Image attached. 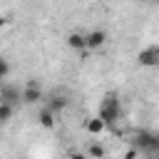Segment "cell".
Returning a JSON list of instances; mask_svg holds the SVG:
<instances>
[{
  "label": "cell",
  "instance_id": "cell-1",
  "mask_svg": "<svg viewBox=\"0 0 159 159\" xmlns=\"http://www.w3.org/2000/svg\"><path fill=\"white\" fill-rule=\"evenodd\" d=\"M97 114L107 122V127L117 124V122H119V117H122V104H119V97H117L114 92L104 94V99L99 102V112H97Z\"/></svg>",
  "mask_w": 159,
  "mask_h": 159
},
{
  "label": "cell",
  "instance_id": "cell-2",
  "mask_svg": "<svg viewBox=\"0 0 159 159\" xmlns=\"http://www.w3.org/2000/svg\"><path fill=\"white\" fill-rule=\"evenodd\" d=\"M132 144L142 154H154V152H159V134L157 132H149V129H137Z\"/></svg>",
  "mask_w": 159,
  "mask_h": 159
},
{
  "label": "cell",
  "instance_id": "cell-3",
  "mask_svg": "<svg viewBox=\"0 0 159 159\" xmlns=\"http://www.w3.org/2000/svg\"><path fill=\"white\" fill-rule=\"evenodd\" d=\"M139 67H159V45H147L137 52Z\"/></svg>",
  "mask_w": 159,
  "mask_h": 159
},
{
  "label": "cell",
  "instance_id": "cell-4",
  "mask_svg": "<svg viewBox=\"0 0 159 159\" xmlns=\"http://www.w3.org/2000/svg\"><path fill=\"white\" fill-rule=\"evenodd\" d=\"M40 99H45V94H42L40 84L27 82V84L22 87V102H25V104H40Z\"/></svg>",
  "mask_w": 159,
  "mask_h": 159
},
{
  "label": "cell",
  "instance_id": "cell-5",
  "mask_svg": "<svg viewBox=\"0 0 159 159\" xmlns=\"http://www.w3.org/2000/svg\"><path fill=\"white\" fill-rule=\"evenodd\" d=\"M84 132L92 134V137H99V134L107 132V122H104L99 114H94V117H89V119L84 122Z\"/></svg>",
  "mask_w": 159,
  "mask_h": 159
},
{
  "label": "cell",
  "instance_id": "cell-6",
  "mask_svg": "<svg viewBox=\"0 0 159 159\" xmlns=\"http://www.w3.org/2000/svg\"><path fill=\"white\" fill-rule=\"evenodd\" d=\"M0 102H10V104L22 102V89H17L15 84H2V89H0Z\"/></svg>",
  "mask_w": 159,
  "mask_h": 159
},
{
  "label": "cell",
  "instance_id": "cell-7",
  "mask_svg": "<svg viewBox=\"0 0 159 159\" xmlns=\"http://www.w3.org/2000/svg\"><path fill=\"white\" fill-rule=\"evenodd\" d=\"M84 35H87V50H99L107 42V32L104 30H89Z\"/></svg>",
  "mask_w": 159,
  "mask_h": 159
},
{
  "label": "cell",
  "instance_id": "cell-8",
  "mask_svg": "<svg viewBox=\"0 0 159 159\" xmlns=\"http://www.w3.org/2000/svg\"><path fill=\"white\" fill-rule=\"evenodd\" d=\"M65 42H67L70 50H77V52L87 50V35H84V32H70Z\"/></svg>",
  "mask_w": 159,
  "mask_h": 159
},
{
  "label": "cell",
  "instance_id": "cell-9",
  "mask_svg": "<svg viewBox=\"0 0 159 159\" xmlns=\"http://www.w3.org/2000/svg\"><path fill=\"white\" fill-rule=\"evenodd\" d=\"M37 124L45 127V129H52V127H55V112H52L47 104L40 107V112H37Z\"/></svg>",
  "mask_w": 159,
  "mask_h": 159
},
{
  "label": "cell",
  "instance_id": "cell-10",
  "mask_svg": "<svg viewBox=\"0 0 159 159\" xmlns=\"http://www.w3.org/2000/svg\"><path fill=\"white\" fill-rule=\"evenodd\" d=\"M47 107H50L55 114H60V112L67 107V97H65V94H55L52 99H47Z\"/></svg>",
  "mask_w": 159,
  "mask_h": 159
},
{
  "label": "cell",
  "instance_id": "cell-11",
  "mask_svg": "<svg viewBox=\"0 0 159 159\" xmlns=\"http://www.w3.org/2000/svg\"><path fill=\"white\" fill-rule=\"evenodd\" d=\"M12 114H15V104H10V102H0V124L10 122Z\"/></svg>",
  "mask_w": 159,
  "mask_h": 159
},
{
  "label": "cell",
  "instance_id": "cell-12",
  "mask_svg": "<svg viewBox=\"0 0 159 159\" xmlns=\"http://www.w3.org/2000/svg\"><path fill=\"white\" fill-rule=\"evenodd\" d=\"M87 154H89V157H97V159H99V157H107V149H104V147H102L99 142H92V144L87 147Z\"/></svg>",
  "mask_w": 159,
  "mask_h": 159
},
{
  "label": "cell",
  "instance_id": "cell-13",
  "mask_svg": "<svg viewBox=\"0 0 159 159\" xmlns=\"http://www.w3.org/2000/svg\"><path fill=\"white\" fill-rule=\"evenodd\" d=\"M7 75H10V62H7V57H2V55H0V77L5 80Z\"/></svg>",
  "mask_w": 159,
  "mask_h": 159
},
{
  "label": "cell",
  "instance_id": "cell-14",
  "mask_svg": "<svg viewBox=\"0 0 159 159\" xmlns=\"http://www.w3.org/2000/svg\"><path fill=\"white\" fill-rule=\"evenodd\" d=\"M139 154H142V152H139L137 147H132V149H127V152H124V159H134V157H139Z\"/></svg>",
  "mask_w": 159,
  "mask_h": 159
},
{
  "label": "cell",
  "instance_id": "cell-15",
  "mask_svg": "<svg viewBox=\"0 0 159 159\" xmlns=\"http://www.w3.org/2000/svg\"><path fill=\"white\" fill-rule=\"evenodd\" d=\"M5 25H7V17H5V15H2V12H0V30H2V27H5Z\"/></svg>",
  "mask_w": 159,
  "mask_h": 159
},
{
  "label": "cell",
  "instance_id": "cell-16",
  "mask_svg": "<svg viewBox=\"0 0 159 159\" xmlns=\"http://www.w3.org/2000/svg\"><path fill=\"white\" fill-rule=\"evenodd\" d=\"M2 84H5V82H2V77H0V89H2Z\"/></svg>",
  "mask_w": 159,
  "mask_h": 159
},
{
  "label": "cell",
  "instance_id": "cell-17",
  "mask_svg": "<svg viewBox=\"0 0 159 159\" xmlns=\"http://www.w3.org/2000/svg\"><path fill=\"white\" fill-rule=\"evenodd\" d=\"M154 2H157V5H159V0H154Z\"/></svg>",
  "mask_w": 159,
  "mask_h": 159
}]
</instances>
